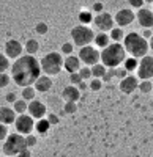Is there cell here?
<instances>
[{"label": "cell", "mask_w": 153, "mask_h": 157, "mask_svg": "<svg viewBox=\"0 0 153 157\" xmlns=\"http://www.w3.org/2000/svg\"><path fill=\"white\" fill-rule=\"evenodd\" d=\"M109 36H111V41H114V43H122V41H125V32H123V29L122 27H114L111 32H109Z\"/></svg>", "instance_id": "44dd1931"}, {"label": "cell", "mask_w": 153, "mask_h": 157, "mask_svg": "<svg viewBox=\"0 0 153 157\" xmlns=\"http://www.w3.org/2000/svg\"><path fill=\"white\" fill-rule=\"evenodd\" d=\"M33 86L38 93H47V91L52 88V78L49 75H40V78L35 82Z\"/></svg>", "instance_id": "ac0fdd59"}, {"label": "cell", "mask_w": 153, "mask_h": 157, "mask_svg": "<svg viewBox=\"0 0 153 157\" xmlns=\"http://www.w3.org/2000/svg\"><path fill=\"white\" fill-rule=\"evenodd\" d=\"M36 33H40V35H46L49 27H47V24L46 22H40V24H36V27H35Z\"/></svg>", "instance_id": "8d00e7d4"}, {"label": "cell", "mask_w": 153, "mask_h": 157, "mask_svg": "<svg viewBox=\"0 0 153 157\" xmlns=\"http://www.w3.org/2000/svg\"><path fill=\"white\" fill-rule=\"evenodd\" d=\"M29 149L27 148V143H25V137L14 132V134H10L8 138L3 141V155L6 157H16L18 154H21L22 151Z\"/></svg>", "instance_id": "5b68a950"}, {"label": "cell", "mask_w": 153, "mask_h": 157, "mask_svg": "<svg viewBox=\"0 0 153 157\" xmlns=\"http://www.w3.org/2000/svg\"><path fill=\"white\" fill-rule=\"evenodd\" d=\"M0 152H2V148H0Z\"/></svg>", "instance_id": "f907efd6"}, {"label": "cell", "mask_w": 153, "mask_h": 157, "mask_svg": "<svg viewBox=\"0 0 153 157\" xmlns=\"http://www.w3.org/2000/svg\"><path fill=\"white\" fill-rule=\"evenodd\" d=\"M142 36H144L145 39H147V38L150 39V38L153 36V32H151V29H144V30H142Z\"/></svg>", "instance_id": "7bdbcfd3"}, {"label": "cell", "mask_w": 153, "mask_h": 157, "mask_svg": "<svg viewBox=\"0 0 153 157\" xmlns=\"http://www.w3.org/2000/svg\"><path fill=\"white\" fill-rule=\"evenodd\" d=\"M151 96H153V91H151Z\"/></svg>", "instance_id": "816d5d0a"}, {"label": "cell", "mask_w": 153, "mask_h": 157, "mask_svg": "<svg viewBox=\"0 0 153 157\" xmlns=\"http://www.w3.org/2000/svg\"><path fill=\"white\" fill-rule=\"evenodd\" d=\"M13 109H14L16 113L24 115L25 112L29 110V104H27V101H24V99H18L14 104H13Z\"/></svg>", "instance_id": "484cf974"}, {"label": "cell", "mask_w": 153, "mask_h": 157, "mask_svg": "<svg viewBox=\"0 0 153 157\" xmlns=\"http://www.w3.org/2000/svg\"><path fill=\"white\" fill-rule=\"evenodd\" d=\"M139 83H141V82L137 80L136 75H128V77H125L123 80H120L119 88L122 90V93H125V94H133L134 91L139 88Z\"/></svg>", "instance_id": "9a60e30c"}, {"label": "cell", "mask_w": 153, "mask_h": 157, "mask_svg": "<svg viewBox=\"0 0 153 157\" xmlns=\"http://www.w3.org/2000/svg\"><path fill=\"white\" fill-rule=\"evenodd\" d=\"M74 49V44L73 43H63L60 50H62V54H65V55H71V52Z\"/></svg>", "instance_id": "e575fe53"}, {"label": "cell", "mask_w": 153, "mask_h": 157, "mask_svg": "<svg viewBox=\"0 0 153 157\" xmlns=\"http://www.w3.org/2000/svg\"><path fill=\"white\" fill-rule=\"evenodd\" d=\"M10 82H11V75H8L5 72L0 74V88H6L10 85Z\"/></svg>", "instance_id": "836d02e7"}, {"label": "cell", "mask_w": 153, "mask_h": 157, "mask_svg": "<svg viewBox=\"0 0 153 157\" xmlns=\"http://www.w3.org/2000/svg\"><path fill=\"white\" fill-rule=\"evenodd\" d=\"M107 71H109V74H112V77H117V78H120V80H123L125 77H128V71H126L123 66L111 68V69H107Z\"/></svg>", "instance_id": "83f0119b"}, {"label": "cell", "mask_w": 153, "mask_h": 157, "mask_svg": "<svg viewBox=\"0 0 153 157\" xmlns=\"http://www.w3.org/2000/svg\"><path fill=\"white\" fill-rule=\"evenodd\" d=\"M130 2V6H133V8H136V10H141V8H144V0H128Z\"/></svg>", "instance_id": "ab89813d"}, {"label": "cell", "mask_w": 153, "mask_h": 157, "mask_svg": "<svg viewBox=\"0 0 153 157\" xmlns=\"http://www.w3.org/2000/svg\"><path fill=\"white\" fill-rule=\"evenodd\" d=\"M50 129V123L47 121V118H43V120H38V123H35V130L40 134H46Z\"/></svg>", "instance_id": "d4e9b609"}, {"label": "cell", "mask_w": 153, "mask_h": 157, "mask_svg": "<svg viewBox=\"0 0 153 157\" xmlns=\"http://www.w3.org/2000/svg\"><path fill=\"white\" fill-rule=\"evenodd\" d=\"M136 72L141 80H150L153 77V55H145L144 58L139 60V66Z\"/></svg>", "instance_id": "9c48e42d"}, {"label": "cell", "mask_w": 153, "mask_h": 157, "mask_svg": "<svg viewBox=\"0 0 153 157\" xmlns=\"http://www.w3.org/2000/svg\"><path fill=\"white\" fill-rule=\"evenodd\" d=\"M136 21L139 22L142 29H151L153 27V11L148 8H141L136 13Z\"/></svg>", "instance_id": "4fadbf2b"}, {"label": "cell", "mask_w": 153, "mask_h": 157, "mask_svg": "<svg viewBox=\"0 0 153 157\" xmlns=\"http://www.w3.org/2000/svg\"><path fill=\"white\" fill-rule=\"evenodd\" d=\"M40 64H41V69L46 75H49V77L57 75L62 71L63 64H65V58L62 57L60 52H49V54H46L41 58Z\"/></svg>", "instance_id": "277c9868"}, {"label": "cell", "mask_w": 153, "mask_h": 157, "mask_svg": "<svg viewBox=\"0 0 153 157\" xmlns=\"http://www.w3.org/2000/svg\"><path fill=\"white\" fill-rule=\"evenodd\" d=\"M78 88H79V91H82V90H87V88H88V85H87L85 82H82V83L78 86Z\"/></svg>", "instance_id": "bcb514c9"}, {"label": "cell", "mask_w": 153, "mask_h": 157, "mask_svg": "<svg viewBox=\"0 0 153 157\" xmlns=\"http://www.w3.org/2000/svg\"><path fill=\"white\" fill-rule=\"evenodd\" d=\"M148 46H150V49L153 50V36L150 38V41H148Z\"/></svg>", "instance_id": "7dc6e473"}, {"label": "cell", "mask_w": 153, "mask_h": 157, "mask_svg": "<svg viewBox=\"0 0 153 157\" xmlns=\"http://www.w3.org/2000/svg\"><path fill=\"white\" fill-rule=\"evenodd\" d=\"M25 143H27V148H33V146H36L38 140H36V137L33 134H30V135L25 137Z\"/></svg>", "instance_id": "74e56055"}, {"label": "cell", "mask_w": 153, "mask_h": 157, "mask_svg": "<svg viewBox=\"0 0 153 157\" xmlns=\"http://www.w3.org/2000/svg\"><path fill=\"white\" fill-rule=\"evenodd\" d=\"M35 96H36V90L35 86H25L22 88V93H21V99L24 101H35Z\"/></svg>", "instance_id": "603a6c76"}, {"label": "cell", "mask_w": 153, "mask_h": 157, "mask_svg": "<svg viewBox=\"0 0 153 157\" xmlns=\"http://www.w3.org/2000/svg\"><path fill=\"white\" fill-rule=\"evenodd\" d=\"M63 68H65L70 74L79 72V69H81V60H79V57L68 55V57L65 58V64H63Z\"/></svg>", "instance_id": "d6986e66"}, {"label": "cell", "mask_w": 153, "mask_h": 157, "mask_svg": "<svg viewBox=\"0 0 153 157\" xmlns=\"http://www.w3.org/2000/svg\"><path fill=\"white\" fill-rule=\"evenodd\" d=\"M106 72H107V68L103 63H98V64H95V66H92V75L95 78H103Z\"/></svg>", "instance_id": "cb8c5ba5"}, {"label": "cell", "mask_w": 153, "mask_h": 157, "mask_svg": "<svg viewBox=\"0 0 153 157\" xmlns=\"http://www.w3.org/2000/svg\"><path fill=\"white\" fill-rule=\"evenodd\" d=\"M126 60V50L122 43H111L106 49L101 50V61L106 68H119Z\"/></svg>", "instance_id": "3957f363"}, {"label": "cell", "mask_w": 153, "mask_h": 157, "mask_svg": "<svg viewBox=\"0 0 153 157\" xmlns=\"http://www.w3.org/2000/svg\"><path fill=\"white\" fill-rule=\"evenodd\" d=\"M79 60L85 66H95L101 60V50H98L95 46H85L79 49Z\"/></svg>", "instance_id": "52a82bcc"}, {"label": "cell", "mask_w": 153, "mask_h": 157, "mask_svg": "<svg viewBox=\"0 0 153 157\" xmlns=\"http://www.w3.org/2000/svg\"><path fill=\"white\" fill-rule=\"evenodd\" d=\"M30 155H32V154H30V151H29V149H25V151H22L21 154H18L16 157H30Z\"/></svg>", "instance_id": "ee69618b"}, {"label": "cell", "mask_w": 153, "mask_h": 157, "mask_svg": "<svg viewBox=\"0 0 153 157\" xmlns=\"http://www.w3.org/2000/svg\"><path fill=\"white\" fill-rule=\"evenodd\" d=\"M101 80H104V82H111L112 80V74H109V71L104 74V77L103 78H101Z\"/></svg>", "instance_id": "f6af8a7d"}, {"label": "cell", "mask_w": 153, "mask_h": 157, "mask_svg": "<svg viewBox=\"0 0 153 157\" xmlns=\"http://www.w3.org/2000/svg\"><path fill=\"white\" fill-rule=\"evenodd\" d=\"M5 99H6L8 102H11V104H14V102L18 101V96H16V93H6Z\"/></svg>", "instance_id": "b9f144b4"}, {"label": "cell", "mask_w": 153, "mask_h": 157, "mask_svg": "<svg viewBox=\"0 0 153 157\" xmlns=\"http://www.w3.org/2000/svg\"><path fill=\"white\" fill-rule=\"evenodd\" d=\"M136 19V13L130 8H122L115 13V16H114V21L119 27H126V25H130L133 21Z\"/></svg>", "instance_id": "7c38bea8"}, {"label": "cell", "mask_w": 153, "mask_h": 157, "mask_svg": "<svg viewBox=\"0 0 153 157\" xmlns=\"http://www.w3.org/2000/svg\"><path fill=\"white\" fill-rule=\"evenodd\" d=\"M82 77L79 75V72H74V74H70V83L74 85V86H79L82 83Z\"/></svg>", "instance_id": "d6a6232c"}, {"label": "cell", "mask_w": 153, "mask_h": 157, "mask_svg": "<svg viewBox=\"0 0 153 157\" xmlns=\"http://www.w3.org/2000/svg\"><path fill=\"white\" fill-rule=\"evenodd\" d=\"M123 47L126 50V54H130L134 58H144L147 55V52L150 50L148 41L137 32H130L125 36Z\"/></svg>", "instance_id": "7a4b0ae2"}, {"label": "cell", "mask_w": 153, "mask_h": 157, "mask_svg": "<svg viewBox=\"0 0 153 157\" xmlns=\"http://www.w3.org/2000/svg\"><path fill=\"white\" fill-rule=\"evenodd\" d=\"M8 127L5 124H0V141H5L8 138Z\"/></svg>", "instance_id": "f35d334b"}, {"label": "cell", "mask_w": 153, "mask_h": 157, "mask_svg": "<svg viewBox=\"0 0 153 157\" xmlns=\"http://www.w3.org/2000/svg\"><path fill=\"white\" fill-rule=\"evenodd\" d=\"M11 68V64H10V58L5 55V54H2L0 52V74L2 72H5L6 69H10Z\"/></svg>", "instance_id": "f546056e"}, {"label": "cell", "mask_w": 153, "mask_h": 157, "mask_svg": "<svg viewBox=\"0 0 153 157\" xmlns=\"http://www.w3.org/2000/svg\"><path fill=\"white\" fill-rule=\"evenodd\" d=\"M29 115L33 120H43L47 115V109L41 101H32L29 102Z\"/></svg>", "instance_id": "5bb4252c"}, {"label": "cell", "mask_w": 153, "mask_h": 157, "mask_svg": "<svg viewBox=\"0 0 153 157\" xmlns=\"http://www.w3.org/2000/svg\"><path fill=\"white\" fill-rule=\"evenodd\" d=\"M76 110H78L76 102H65V105H63V112L65 113H74Z\"/></svg>", "instance_id": "d590c367"}, {"label": "cell", "mask_w": 153, "mask_h": 157, "mask_svg": "<svg viewBox=\"0 0 153 157\" xmlns=\"http://www.w3.org/2000/svg\"><path fill=\"white\" fill-rule=\"evenodd\" d=\"M139 91H141L142 94L151 93V91H153V83H151V80H141V83H139Z\"/></svg>", "instance_id": "f1b7e54d"}, {"label": "cell", "mask_w": 153, "mask_h": 157, "mask_svg": "<svg viewBox=\"0 0 153 157\" xmlns=\"http://www.w3.org/2000/svg\"><path fill=\"white\" fill-rule=\"evenodd\" d=\"M16 112L13 107H8V105H3L0 107V124H14L16 121Z\"/></svg>", "instance_id": "2e32d148"}, {"label": "cell", "mask_w": 153, "mask_h": 157, "mask_svg": "<svg viewBox=\"0 0 153 157\" xmlns=\"http://www.w3.org/2000/svg\"><path fill=\"white\" fill-rule=\"evenodd\" d=\"M62 98L65 102H78L79 98H81V91L78 86H74V85H68L63 88L62 91Z\"/></svg>", "instance_id": "e0dca14e"}, {"label": "cell", "mask_w": 153, "mask_h": 157, "mask_svg": "<svg viewBox=\"0 0 153 157\" xmlns=\"http://www.w3.org/2000/svg\"><path fill=\"white\" fill-rule=\"evenodd\" d=\"M47 121L50 123V126H54V124H57L60 121V118L55 113H47Z\"/></svg>", "instance_id": "60d3db41"}, {"label": "cell", "mask_w": 153, "mask_h": 157, "mask_svg": "<svg viewBox=\"0 0 153 157\" xmlns=\"http://www.w3.org/2000/svg\"><path fill=\"white\" fill-rule=\"evenodd\" d=\"M22 52H24V46L18 39H8L3 46V54L10 60H18L19 57H22Z\"/></svg>", "instance_id": "8fae6325"}, {"label": "cell", "mask_w": 153, "mask_h": 157, "mask_svg": "<svg viewBox=\"0 0 153 157\" xmlns=\"http://www.w3.org/2000/svg\"><path fill=\"white\" fill-rule=\"evenodd\" d=\"M111 44V36L104 32H99L98 35H95V47H99L101 50L106 49Z\"/></svg>", "instance_id": "ffe728a7"}, {"label": "cell", "mask_w": 153, "mask_h": 157, "mask_svg": "<svg viewBox=\"0 0 153 157\" xmlns=\"http://www.w3.org/2000/svg\"><path fill=\"white\" fill-rule=\"evenodd\" d=\"M14 127H16V132L24 135V137H27L32 134V130L35 129V121H33V118L30 115H19L16 118V121H14Z\"/></svg>", "instance_id": "ba28073f"}, {"label": "cell", "mask_w": 153, "mask_h": 157, "mask_svg": "<svg viewBox=\"0 0 153 157\" xmlns=\"http://www.w3.org/2000/svg\"><path fill=\"white\" fill-rule=\"evenodd\" d=\"M79 75L82 77V80H88V78H92V68L90 66H82L79 69Z\"/></svg>", "instance_id": "1f68e13d"}, {"label": "cell", "mask_w": 153, "mask_h": 157, "mask_svg": "<svg viewBox=\"0 0 153 157\" xmlns=\"http://www.w3.org/2000/svg\"><path fill=\"white\" fill-rule=\"evenodd\" d=\"M70 35L73 39V44L81 49L85 46H90L92 41H95V32L87 25H76V27L71 29Z\"/></svg>", "instance_id": "8992f818"}, {"label": "cell", "mask_w": 153, "mask_h": 157, "mask_svg": "<svg viewBox=\"0 0 153 157\" xmlns=\"http://www.w3.org/2000/svg\"><path fill=\"white\" fill-rule=\"evenodd\" d=\"M38 49H40V43L36 41V39H27V43L24 46V50L27 52L29 55H35Z\"/></svg>", "instance_id": "7402d4cb"}, {"label": "cell", "mask_w": 153, "mask_h": 157, "mask_svg": "<svg viewBox=\"0 0 153 157\" xmlns=\"http://www.w3.org/2000/svg\"><path fill=\"white\" fill-rule=\"evenodd\" d=\"M101 86H103V80H101V78H95V77L90 78V83H88V90H92V91H99Z\"/></svg>", "instance_id": "4dcf8cb0"}, {"label": "cell", "mask_w": 153, "mask_h": 157, "mask_svg": "<svg viewBox=\"0 0 153 157\" xmlns=\"http://www.w3.org/2000/svg\"><path fill=\"white\" fill-rule=\"evenodd\" d=\"M11 80L14 82L18 86H33L35 82L41 75V64L35 58V55L25 54L14 60V63L11 64Z\"/></svg>", "instance_id": "6da1fadb"}, {"label": "cell", "mask_w": 153, "mask_h": 157, "mask_svg": "<svg viewBox=\"0 0 153 157\" xmlns=\"http://www.w3.org/2000/svg\"><path fill=\"white\" fill-rule=\"evenodd\" d=\"M137 66H139V60L134 58V57H130V58H126V60L123 61V68L128 71V72L137 71Z\"/></svg>", "instance_id": "4316f807"}, {"label": "cell", "mask_w": 153, "mask_h": 157, "mask_svg": "<svg viewBox=\"0 0 153 157\" xmlns=\"http://www.w3.org/2000/svg\"><path fill=\"white\" fill-rule=\"evenodd\" d=\"M93 24H95V27L99 32H104V33L111 32L114 27H115V21H114V17L109 14V13H104V11L95 16Z\"/></svg>", "instance_id": "30bf717a"}, {"label": "cell", "mask_w": 153, "mask_h": 157, "mask_svg": "<svg viewBox=\"0 0 153 157\" xmlns=\"http://www.w3.org/2000/svg\"><path fill=\"white\" fill-rule=\"evenodd\" d=\"M0 157H6V155H0Z\"/></svg>", "instance_id": "681fc988"}, {"label": "cell", "mask_w": 153, "mask_h": 157, "mask_svg": "<svg viewBox=\"0 0 153 157\" xmlns=\"http://www.w3.org/2000/svg\"><path fill=\"white\" fill-rule=\"evenodd\" d=\"M145 3H153V0H144Z\"/></svg>", "instance_id": "c3c4849f"}]
</instances>
